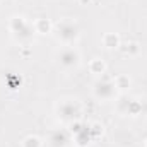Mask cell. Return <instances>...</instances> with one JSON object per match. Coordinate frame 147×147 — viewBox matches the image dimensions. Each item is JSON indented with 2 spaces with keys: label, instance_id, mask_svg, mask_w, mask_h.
<instances>
[{
  "label": "cell",
  "instance_id": "6da1fadb",
  "mask_svg": "<svg viewBox=\"0 0 147 147\" xmlns=\"http://www.w3.org/2000/svg\"><path fill=\"white\" fill-rule=\"evenodd\" d=\"M9 33L12 34V38L21 45V46H29V43L34 38V28L33 22H29L24 16H12L9 19Z\"/></svg>",
  "mask_w": 147,
  "mask_h": 147
},
{
  "label": "cell",
  "instance_id": "7a4b0ae2",
  "mask_svg": "<svg viewBox=\"0 0 147 147\" xmlns=\"http://www.w3.org/2000/svg\"><path fill=\"white\" fill-rule=\"evenodd\" d=\"M55 113H57V118L62 121V123H67L70 125L74 121H79L82 120V115H84V108H82V103L75 98H63L57 103L55 106Z\"/></svg>",
  "mask_w": 147,
  "mask_h": 147
},
{
  "label": "cell",
  "instance_id": "3957f363",
  "mask_svg": "<svg viewBox=\"0 0 147 147\" xmlns=\"http://www.w3.org/2000/svg\"><path fill=\"white\" fill-rule=\"evenodd\" d=\"M53 34L57 38V41L63 46H72L74 43L80 38V28L77 24V21H74L70 17L60 19L55 26H53Z\"/></svg>",
  "mask_w": 147,
  "mask_h": 147
},
{
  "label": "cell",
  "instance_id": "277c9868",
  "mask_svg": "<svg viewBox=\"0 0 147 147\" xmlns=\"http://www.w3.org/2000/svg\"><path fill=\"white\" fill-rule=\"evenodd\" d=\"M92 96L96 99H99V101H111V99H115L116 89H115L113 79L106 77V75H101V79L96 80L94 86H92Z\"/></svg>",
  "mask_w": 147,
  "mask_h": 147
},
{
  "label": "cell",
  "instance_id": "5b68a950",
  "mask_svg": "<svg viewBox=\"0 0 147 147\" xmlns=\"http://www.w3.org/2000/svg\"><path fill=\"white\" fill-rule=\"evenodd\" d=\"M57 60H58L60 67H63V69H77L80 65L82 57H80L77 48H74V46H62L58 50V53H57Z\"/></svg>",
  "mask_w": 147,
  "mask_h": 147
},
{
  "label": "cell",
  "instance_id": "8992f818",
  "mask_svg": "<svg viewBox=\"0 0 147 147\" xmlns=\"http://www.w3.org/2000/svg\"><path fill=\"white\" fill-rule=\"evenodd\" d=\"M72 135L67 128H55L46 137V147H69Z\"/></svg>",
  "mask_w": 147,
  "mask_h": 147
},
{
  "label": "cell",
  "instance_id": "52a82bcc",
  "mask_svg": "<svg viewBox=\"0 0 147 147\" xmlns=\"http://www.w3.org/2000/svg\"><path fill=\"white\" fill-rule=\"evenodd\" d=\"M118 111L123 115L139 116V115H144V103L139 99H121L118 103Z\"/></svg>",
  "mask_w": 147,
  "mask_h": 147
},
{
  "label": "cell",
  "instance_id": "ba28073f",
  "mask_svg": "<svg viewBox=\"0 0 147 147\" xmlns=\"http://www.w3.org/2000/svg\"><path fill=\"white\" fill-rule=\"evenodd\" d=\"M53 22L48 19V17H38L33 21V28H34V33L36 34H41V36H45V34H53Z\"/></svg>",
  "mask_w": 147,
  "mask_h": 147
},
{
  "label": "cell",
  "instance_id": "9c48e42d",
  "mask_svg": "<svg viewBox=\"0 0 147 147\" xmlns=\"http://www.w3.org/2000/svg\"><path fill=\"white\" fill-rule=\"evenodd\" d=\"M113 84H115V89L116 92L120 94H127L132 87V79L127 75V74H118L113 77Z\"/></svg>",
  "mask_w": 147,
  "mask_h": 147
},
{
  "label": "cell",
  "instance_id": "30bf717a",
  "mask_svg": "<svg viewBox=\"0 0 147 147\" xmlns=\"http://www.w3.org/2000/svg\"><path fill=\"white\" fill-rule=\"evenodd\" d=\"M87 69H89V72L92 74V75H98V77H101V75H105L106 70H108V65H106V62L103 60V58H99V57H94L92 60H89V63H87Z\"/></svg>",
  "mask_w": 147,
  "mask_h": 147
},
{
  "label": "cell",
  "instance_id": "8fae6325",
  "mask_svg": "<svg viewBox=\"0 0 147 147\" xmlns=\"http://www.w3.org/2000/svg\"><path fill=\"white\" fill-rule=\"evenodd\" d=\"M101 43H103V48L106 50H118L120 45H121V38L118 33H105L101 38Z\"/></svg>",
  "mask_w": 147,
  "mask_h": 147
},
{
  "label": "cell",
  "instance_id": "7c38bea8",
  "mask_svg": "<svg viewBox=\"0 0 147 147\" xmlns=\"http://www.w3.org/2000/svg\"><path fill=\"white\" fill-rule=\"evenodd\" d=\"M74 144L75 147H89L94 140H92V137H91V134H89V128H87V125L79 132V134H75L72 137Z\"/></svg>",
  "mask_w": 147,
  "mask_h": 147
},
{
  "label": "cell",
  "instance_id": "4fadbf2b",
  "mask_svg": "<svg viewBox=\"0 0 147 147\" xmlns=\"http://www.w3.org/2000/svg\"><path fill=\"white\" fill-rule=\"evenodd\" d=\"M118 50H121L123 55H127V57H137V55H140L142 48H140V43H137V41H127V43H121Z\"/></svg>",
  "mask_w": 147,
  "mask_h": 147
},
{
  "label": "cell",
  "instance_id": "5bb4252c",
  "mask_svg": "<svg viewBox=\"0 0 147 147\" xmlns=\"http://www.w3.org/2000/svg\"><path fill=\"white\" fill-rule=\"evenodd\" d=\"M87 128H89V134H91V137H92L94 142L99 140V139L105 135V125H103L101 121H92V123L87 125Z\"/></svg>",
  "mask_w": 147,
  "mask_h": 147
},
{
  "label": "cell",
  "instance_id": "9a60e30c",
  "mask_svg": "<svg viewBox=\"0 0 147 147\" xmlns=\"http://www.w3.org/2000/svg\"><path fill=\"white\" fill-rule=\"evenodd\" d=\"M21 147H45V142H43L41 137H38V135H34V134H31V135H26V137L22 139Z\"/></svg>",
  "mask_w": 147,
  "mask_h": 147
},
{
  "label": "cell",
  "instance_id": "2e32d148",
  "mask_svg": "<svg viewBox=\"0 0 147 147\" xmlns=\"http://www.w3.org/2000/svg\"><path fill=\"white\" fill-rule=\"evenodd\" d=\"M5 86L9 87V91H17L22 86V77L17 75V74H12L5 79Z\"/></svg>",
  "mask_w": 147,
  "mask_h": 147
},
{
  "label": "cell",
  "instance_id": "e0dca14e",
  "mask_svg": "<svg viewBox=\"0 0 147 147\" xmlns=\"http://www.w3.org/2000/svg\"><path fill=\"white\" fill-rule=\"evenodd\" d=\"M79 3L86 7V5H91V3H92V0H79Z\"/></svg>",
  "mask_w": 147,
  "mask_h": 147
},
{
  "label": "cell",
  "instance_id": "ac0fdd59",
  "mask_svg": "<svg viewBox=\"0 0 147 147\" xmlns=\"http://www.w3.org/2000/svg\"><path fill=\"white\" fill-rule=\"evenodd\" d=\"M144 147H147V139H146V142H144Z\"/></svg>",
  "mask_w": 147,
  "mask_h": 147
}]
</instances>
